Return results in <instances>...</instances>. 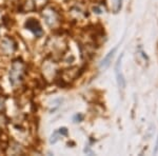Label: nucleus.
<instances>
[{
	"label": "nucleus",
	"mask_w": 158,
	"mask_h": 156,
	"mask_svg": "<svg viewBox=\"0 0 158 156\" xmlns=\"http://www.w3.org/2000/svg\"><path fill=\"white\" fill-rule=\"evenodd\" d=\"M25 75V65L23 61L16 59L13 61L11 70H10V82L16 88L23 81Z\"/></svg>",
	"instance_id": "f257e3e1"
},
{
	"label": "nucleus",
	"mask_w": 158,
	"mask_h": 156,
	"mask_svg": "<svg viewBox=\"0 0 158 156\" xmlns=\"http://www.w3.org/2000/svg\"><path fill=\"white\" fill-rule=\"evenodd\" d=\"M42 16L45 20V22H47V24L52 29H56L61 23L60 16L58 14V12H56L52 7H47V9L43 10Z\"/></svg>",
	"instance_id": "f03ea898"
},
{
	"label": "nucleus",
	"mask_w": 158,
	"mask_h": 156,
	"mask_svg": "<svg viewBox=\"0 0 158 156\" xmlns=\"http://www.w3.org/2000/svg\"><path fill=\"white\" fill-rule=\"evenodd\" d=\"M78 71H79L78 68H71V69H68V70H64L60 74V77H59V80L61 81V83H62L63 86H68L71 81L75 80L78 76Z\"/></svg>",
	"instance_id": "7ed1b4c3"
},
{
	"label": "nucleus",
	"mask_w": 158,
	"mask_h": 156,
	"mask_svg": "<svg viewBox=\"0 0 158 156\" xmlns=\"http://www.w3.org/2000/svg\"><path fill=\"white\" fill-rule=\"evenodd\" d=\"M16 42L11 37H4L3 39L0 41V51L3 53L4 55H10L15 52L16 50Z\"/></svg>",
	"instance_id": "20e7f679"
},
{
	"label": "nucleus",
	"mask_w": 158,
	"mask_h": 156,
	"mask_svg": "<svg viewBox=\"0 0 158 156\" xmlns=\"http://www.w3.org/2000/svg\"><path fill=\"white\" fill-rule=\"evenodd\" d=\"M24 25H25V27L29 31H31L36 37H41L43 35V30H42L41 25H40L39 21H37L36 19H33V18L27 19Z\"/></svg>",
	"instance_id": "39448f33"
},
{
	"label": "nucleus",
	"mask_w": 158,
	"mask_h": 156,
	"mask_svg": "<svg viewBox=\"0 0 158 156\" xmlns=\"http://www.w3.org/2000/svg\"><path fill=\"white\" fill-rule=\"evenodd\" d=\"M122 57H123V54L120 55V57L118 58L115 65V74H116V79H117V83H118V86L120 89L123 90L126 88V79H124V76L122 74L121 71V62H122Z\"/></svg>",
	"instance_id": "423d86ee"
},
{
	"label": "nucleus",
	"mask_w": 158,
	"mask_h": 156,
	"mask_svg": "<svg viewBox=\"0 0 158 156\" xmlns=\"http://www.w3.org/2000/svg\"><path fill=\"white\" fill-rule=\"evenodd\" d=\"M116 51H117V47H115L113 50H111L108 54H106V56L103 58L102 61H101V63H100L101 69H106L110 65V63L112 62V59H113V57H114V54L116 53Z\"/></svg>",
	"instance_id": "0eeeda50"
},
{
	"label": "nucleus",
	"mask_w": 158,
	"mask_h": 156,
	"mask_svg": "<svg viewBox=\"0 0 158 156\" xmlns=\"http://www.w3.org/2000/svg\"><path fill=\"white\" fill-rule=\"evenodd\" d=\"M121 6H122V0H116V7H115V13H118L120 11L121 9Z\"/></svg>",
	"instance_id": "6e6552de"
},
{
	"label": "nucleus",
	"mask_w": 158,
	"mask_h": 156,
	"mask_svg": "<svg viewBox=\"0 0 158 156\" xmlns=\"http://www.w3.org/2000/svg\"><path fill=\"white\" fill-rule=\"evenodd\" d=\"M4 104H6V99L4 97L0 96V113L4 110Z\"/></svg>",
	"instance_id": "1a4fd4ad"
},
{
	"label": "nucleus",
	"mask_w": 158,
	"mask_h": 156,
	"mask_svg": "<svg viewBox=\"0 0 158 156\" xmlns=\"http://www.w3.org/2000/svg\"><path fill=\"white\" fill-rule=\"evenodd\" d=\"M81 120H82V115H76L75 117H74V121L75 122H78V121H81Z\"/></svg>",
	"instance_id": "9d476101"
},
{
	"label": "nucleus",
	"mask_w": 158,
	"mask_h": 156,
	"mask_svg": "<svg viewBox=\"0 0 158 156\" xmlns=\"http://www.w3.org/2000/svg\"><path fill=\"white\" fill-rule=\"evenodd\" d=\"M157 153H158V136H157L156 145H155V149H154V154H157Z\"/></svg>",
	"instance_id": "9b49d317"
},
{
	"label": "nucleus",
	"mask_w": 158,
	"mask_h": 156,
	"mask_svg": "<svg viewBox=\"0 0 158 156\" xmlns=\"http://www.w3.org/2000/svg\"><path fill=\"white\" fill-rule=\"evenodd\" d=\"M38 2V4H45L44 2H47V0H35V2Z\"/></svg>",
	"instance_id": "f8f14e48"
}]
</instances>
